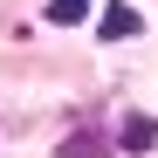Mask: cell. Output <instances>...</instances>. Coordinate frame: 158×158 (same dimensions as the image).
I'll return each mask as SVG.
<instances>
[{
  "label": "cell",
  "instance_id": "3957f363",
  "mask_svg": "<svg viewBox=\"0 0 158 158\" xmlns=\"http://www.w3.org/2000/svg\"><path fill=\"white\" fill-rule=\"evenodd\" d=\"M151 144H158V117L131 110V117H124V151H151Z\"/></svg>",
  "mask_w": 158,
  "mask_h": 158
},
{
  "label": "cell",
  "instance_id": "6da1fadb",
  "mask_svg": "<svg viewBox=\"0 0 158 158\" xmlns=\"http://www.w3.org/2000/svg\"><path fill=\"white\" fill-rule=\"evenodd\" d=\"M96 35H103V41H131V35H144V14L124 7V0H110V7H103V21H96Z\"/></svg>",
  "mask_w": 158,
  "mask_h": 158
},
{
  "label": "cell",
  "instance_id": "277c9868",
  "mask_svg": "<svg viewBox=\"0 0 158 158\" xmlns=\"http://www.w3.org/2000/svg\"><path fill=\"white\" fill-rule=\"evenodd\" d=\"M48 21L55 28H76V21H89V0H48Z\"/></svg>",
  "mask_w": 158,
  "mask_h": 158
},
{
  "label": "cell",
  "instance_id": "7a4b0ae2",
  "mask_svg": "<svg viewBox=\"0 0 158 158\" xmlns=\"http://www.w3.org/2000/svg\"><path fill=\"white\" fill-rule=\"evenodd\" d=\"M62 158H110V138H103V131H69Z\"/></svg>",
  "mask_w": 158,
  "mask_h": 158
}]
</instances>
